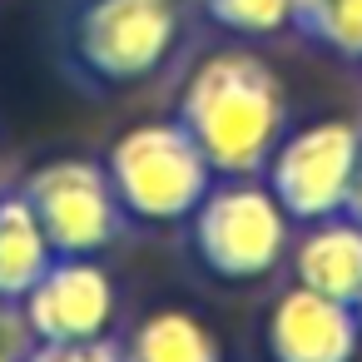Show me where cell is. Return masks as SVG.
<instances>
[{
	"mask_svg": "<svg viewBox=\"0 0 362 362\" xmlns=\"http://www.w3.org/2000/svg\"><path fill=\"white\" fill-rule=\"evenodd\" d=\"M313 11H317V0H293V25L303 30V21H308Z\"/></svg>",
	"mask_w": 362,
	"mask_h": 362,
	"instance_id": "16",
	"label": "cell"
},
{
	"mask_svg": "<svg viewBox=\"0 0 362 362\" xmlns=\"http://www.w3.org/2000/svg\"><path fill=\"white\" fill-rule=\"evenodd\" d=\"M21 194H25L35 223L45 228V238L60 258H100L129 223L100 159L35 164L25 174Z\"/></svg>",
	"mask_w": 362,
	"mask_h": 362,
	"instance_id": "6",
	"label": "cell"
},
{
	"mask_svg": "<svg viewBox=\"0 0 362 362\" xmlns=\"http://www.w3.org/2000/svg\"><path fill=\"white\" fill-rule=\"evenodd\" d=\"M362 159V129L352 119H313L278 139L263 164V184L293 223H317L347 209L352 174Z\"/></svg>",
	"mask_w": 362,
	"mask_h": 362,
	"instance_id": "5",
	"label": "cell"
},
{
	"mask_svg": "<svg viewBox=\"0 0 362 362\" xmlns=\"http://www.w3.org/2000/svg\"><path fill=\"white\" fill-rule=\"evenodd\" d=\"M0 362H16V352H6V347H0Z\"/></svg>",
	"mask_w": 362,
	"mask_h": 362,
	"instance_id": "17",
	"label": "cell"
},
{
	"mask_svg": "<svg viewBox=\"0 0 362 362\" xmlns=\"http://www.w3.org/2000/svg\"><path fill=\"white\" fill-rule=\"evenodd\" d=\"M303 228L308 233L288 248L293 278L327 298L357 303L362 298V223L352 214H332V218H317Z\"/></svg>",
	"mask_w": 362,
	"mask_h": 362,
	"instance_id": "9",
	"label": "cell"
},
{
	"mask_svg": "<svg viewBox=\"0 0 362 362\" xmlns=\"http://www.w3.org/2000/svg\"><path fill=\"white\" fill-rule=\"evenodd\" d=\"M174 119L204 149L218 179H243L263 174L268 154L288 134V95L263 55L214 50L189 70Z\"/></svg>",
	"mask_w": 362,
	"mask_h": 362,
	"instance_id": "1",
	"label": "cell"
},
{
	"mask_svg": "<svg viewBox=\"0 0 362 362\" xmlns=\"http://www.w3.org/2000/svg\"><path fill=\"white\" fill-rule=\"evenodd\" d=\"M352 308H357V322H362V298H357V303H352Z\"/></svg>",
	"mask_w": 362,
	"mask_h": 362,
	"instance_id": "18",
	"label": "cell"
},
{
	"mask_svg": "<svg viewBox=\"0 0 362 362\" xmlns=\"http://www.w3.org/2000/svg\"><path fill=\"white\" fill-rule=\"evenodd\" d=\"M16 313L30 342H90V337H110L119 317V288L100 258L55 253Z\"/></svg>",
	"mask_w": 362,
	"mask_h": 362,
	"instance_id": "7",
	"label": "cell"
},
{
	"mask_svg": "<svg viewBox=\"0 0 362 362\" xmlns=\"http://www.w3.org/2000/svg\"><path fill=\"white\" fill-rule=\"evenodd\" d=\"M16 362H119L115 337H90V342H30L16 352Z\"/></svg>",
	"mask_w": 362,
	"mask_h": 362,
	"instance_id": "14",
	"label": "cell"
},
{
	"mask_svg": "<svg viewBox=\"0 0 362 362\" xmlns=\"http://www.w3.org/2000/svg\"><path fill=\"white\" fill-rule=\"evenodd\" d=\"M189 248L204 273L223 283H258L288 258L293 218L253 174L214 179L204 204L189 214Z\"/></svg>",
	"mask_w": 362,
	"mask_h": 362,
	"instance_id": "4",
	"label": "cell"
},
{
	"mask_svg": "<svg viewBox=\"0 0 362 362\" xmlns=\"http://www.w3.org/2000/svg\"><path fill=\"white\" fill-rule=\"evenodd\" d=\"M179 35V0H75L60 25V60L85 90H134L169 65Z\"/></svg>",
	"mask_w": 362,
	"mask_h": 362,
	"instance_id": "2",
	"label": "cell"
},
{
	"mask_svg": "<svg viewBox=\"0 0 362 362\" xmlns=\"http://www.w3.org/2000/svg\"><path fill=\"white\" fill-rule=\"evenodd\" d=\"M119 362H223V342L199 313L159 308V313H144L124 332Z\"/></svg>",
	"mask_w": 362,
	"mask_h": 362,
	"instance_id": "10",
	"label": "cell"
},
{
	"mask_svg": "<svg viewBox=\"0 0 362 362\" xmlns=\"http://www.w3.org/2000/svg\"><path fill=\"white\" fill-rule=\"evenodd\" d=\"M342 214H352L357 223H362V159H357V174H352V194H347V209Z\"/></svg>",
	"mask_w": 362,
	"mask_h": 362,
	"instance_id": "15",
	"label": "cell"
},
{
	"mask_svg": "<svg viewBox=\"0 0 362 362\" xmlns=\"http://www.w3.org/2000/svg\"><path fill=\"white\" fill-rule=\"evenodd\" d=\"M204 16L243 40H268L293 25V0H199Z\"/></svg>",
	"mask_w": 362,
	"mask_h": 362,
	"instance_id": "12",
	"label": "cell"
},
{
	"mask_svg": "<svg viewBox=\"0 0 362 362\" xmlns=\"http://www.w3.org/2000/svg\"><path fill=\"white\" fill-rule=\"evenodd\" d=\"M55 248L35 223L21 189H0V308H21L35 278L50 268Z\"/></svg>",
	"mask_w": 362,
	"mask_h": 362,
	"instance_id": "11",
	"label": "cell"
},
{
	"mask_svg": "<svg viewBox=\"0 0 362 362\" xmlns=\"http://www.w3.org/2000/svg\"><path fill=\"white\" fill-rule=\"evenodd\" d=\"M263 347L273 362H357L362 322L352 303L293 283L268 308Z\"/></svg>",
	"mask_w": 362,
	"mask_h": 362,
	"instance_id": "8",
	"label": "cell"
},
{
	"mask_svg": "<svg viewBox=\"0 0 362 362\" xmlns=\"http://www.w3.org/2000/svg\"><path fill=\"white\" fill-rule=\"evenodd\" d=\"M100 164L129 223H189L218 179L179 119L129 124Z\"/></svg>",
	"mask_w": 362,
	"mask_h": 362,
	"instance_id": "3",
	"label": "cell"
},
{
	"mask_svg": "<svg viewBox=\"0 0 362 362\" xmlns=\"http://www.w3.org/2000/svg\"><path fill=\"white\" fill-rule=\"evenodd\" d=\"M303 35L342 60H362V0H317V11L303 21Z\"/></svg>",
	"mask_w": 362,
	"mask_h": 362,
	"instance_id": "13",
	"label": "cell"
}]
</instances>
